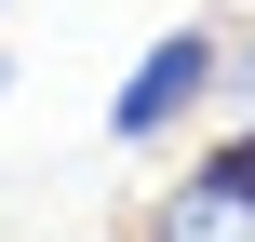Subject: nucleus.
Segmentation results:
<instances>
[{"label":"nucleus","mask_w":255,"mask_h":242,"mask_svg":"<svg viewBox=\"0 0 255 242\" xmlns=\"http://www.w3.org/2000/svg\"><path fill=\"white\" fill-rule=\"evenodd\" d=\"M215 67H229V27H161V40L134 54V81L108 94V148H161V135H188V121L215 108Z\"/></svg>","instance_id":"f257e3e1"},{"label":"nucleus","mask_w":255,"mask_h":242,"mask_svg":"<svg viewBox=\"0 0 255 242\" xmlns=\"http://www.w3.org/2000/svg\"><path fill=\"white\" fill-rule=\"evenodd\" d=\"M148 242H255L242 202H215L202 175H161V202H148Z\"/></svg>","instance_id":"f03ea898"},{"label":"nucleus","mask_w":255,"mask_h":242,"mask_svg":"<svg viewBox=\"0 0 255 242\" xmlns=\"http://www.w3.org/2000/svg\"><path fill=\"white\" fill-rule=\"evenodd\" d=\"M188 175H202L215 202H242V216H255V135H215V148H202Z\"/></svg>","instance_id":"7ed1b4c3"},{"label":"nucleus","mask_w":255,"mask_h":242,"mask_svg":"<svg viewBox=\"0 0 255 242\" xmlns=\"http://www.w3.org/2000/svg\"><path fill=\"white\" fill-rule=\"evenodd\" d=\"M215 108H229V135H255V27L229 40V67H215Z\"/></svg>","instance_id":"20e7f679"},{"label":"nucleus","mask_w":255,"mask_h":242,"mask_svg":"<svg viewBox=\"0 0 255 242\" xmlns=\"http://www.w3.org/2000/svg\"><path fill=\"white\" fill-rule=\"evenodd\" d=\"M0 94H13V54H0Z\"/></svg>","instance_id":"39448f33"}]
</instances>
